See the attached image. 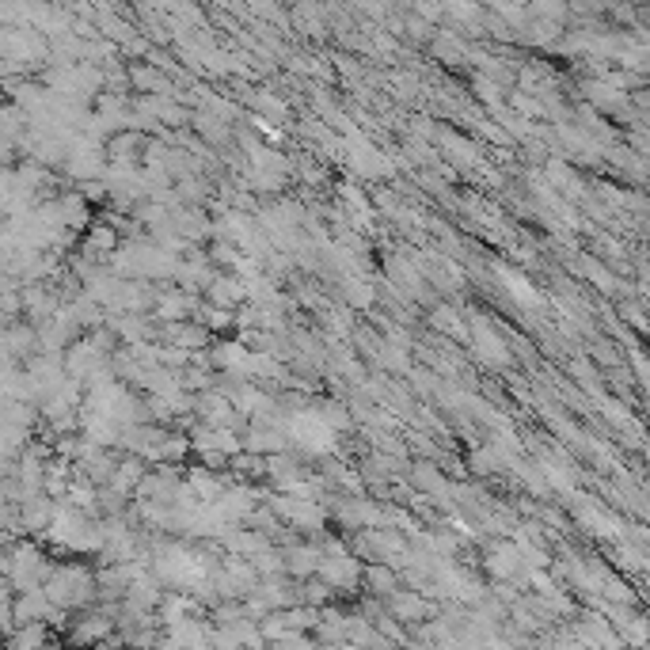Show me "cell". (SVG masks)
Returning a JSON list of instances; mask_svg holds the SVG:
<instances>
[{
    "label": "cell",
    "mask_w": 650,
    "mask_h": 650,
    "mask_svg": "<svg viewBox=\"0 0 650 650\" xmlns=\"http://www.w3.org/2000/svg\"><path fill=\"white\" fill-rule=\"evenodd\" d=\"M365 578H369V590L381 593V597H392V593H396V571H392V567H384V563L369 567V571H365Z\"/></svg>",
    "instance_id": "14"
},
{
    "label": "cell",
    "mask_w": 650,
    "mask_h": 650,
    "mask_svg": "<svg viewBox=\"0 0 650 650\" xmlns=\"http://www.w3.org/2000/svg\"><path fill=\"white\" fill-rule=\"evenodd\" d=\"M335 426L327 422L324 411H293L286 422H282V438L301 445L305 453H331L335 449Z\"/></svg>",
    "instance_id": "2"
},
{
    "label": "cell",
    "mask_w": 650,
    "mask_h": 650,
    "mask_svg": "<svg viewBox=\"0 0 650 650\" xmlns=\"http://www.w3.org/2000/svg\"><path fill=\"white\" fill-rule=\"evenodd\" d=\"M274 510L286 517L289 525H297V529H320L324 525V510L312 498H278Z\"/></svg>",
    "instance_id": "9"
},
{
    "label": "cell",
    "mask_w": 650,
    "mask_h": 650,
    "mask_svg": "<svg viewBox=\"0 0 650 650\" xmlns=\"http://www.w3.org/2000/svg\"><path fill=\"white\" fill-rule=\"evenodd\" d=\"M210 293L217 305H229V301H240L244 297V282H232V278H213Z\"/></svg>",
    "instance_id": "15"
},
{
    "label": "cell",
    "mask_w": 650,
    "mask_h": 650,
    "mask_svg": "<svg viewBox=\"0 0 650 650\" xmlns=\"http://www.w3.org/2000/svg\"><path fill=\"white\" fill-rule=\"evenodd\" d=\"M282 563H286L289 574L305 578V574H316V567H320V552H316V548H289V555H282Z\"/></svg>",
    "instance_id": "13"
},
{
    "label": "cell",
    "mask_w": 650,
    "mask_h": 650,
    "mask_svg": "<svg viewBox=\"0 0 650 650\" xmlns=\"http://www.w3.org/2000/svg\"><path fill=\"white\" fill-rule=\"evenodd\" d=\"M111 612H77L73 620H69V643L80 650L96 647V643H103L107 635H111Z\"/></svg>",
    "instance_id": "5"
},
{
    "label": "cell",
    "mask_w": 650,
    "mask_h": 650,
    "mask_svg": "<svg viewBox=\"0 0 650 650\" xmlns=\"http://www.w3.org/2000/svg\"><path fill=\"white\" fill-rule=\"evenodd\" d=\"M187 312H191L187 297H164V301H160V316H168V320H183Z\"/></svg>",
    "instance_id": "16"
},
{
    "label": "cell",
    "mask_w": 650,
    "mask_h": 650,
    "mask_svg": "<svg viewBox=\"0 0 650 650\" xmlns=\"http://www.w3.org/2000/svg\"><path fill=\"white\" fill-rule=\"evenodd\" d=\"M388 605H392V620H400V624H422V620H430L434 616V605L422 597V593L415 590H396L392 597H388Z\"/></svg>",
    "instance_id": "8"
},
{
    "label": "cell",
    "mask_w": 650,
    "mask_h": 650,
    "mask_svg": "<svg viewBox=\"0 0 650 650\" xmlns=\"http://www.w3.org/2000/svg\"><path fill=\"white\" fill-rule=\"evenodd\" d=\"M362 563L346 552H331L320 555V567H316V578L324 582L327 590H358L362 586Z\"/></svg>",
    "instance_id": "4"
},
{
    "label": "cell",
    "mask_w": 650,
    "mask_h": 650,
    "mask_svg": "<svg viewBox=\"0 0 650 650\" xmlns=\"http://www.w3.org/2000/svg\"><path fill=\"white\" fill-rule=\"evenodd\" d=\"M498 274H502V286H506V293H510V297H514L521 308H536V305H540V293H536V289L529 286V282H525L517 270H498Z\"/></svg>",
    "instance_id": "12"
},
{
    "label": "cell",
    "mask_w": 650,
    "mask_h": 650,
    "mask_svg": "<svg viewBox=\"0 0 650 650\" xmlns=\"http://www.w3.org/2000/svg\"><path fill=\"white\" fill-rule=\"evenodd\" d=\"M42 593H46V601L58 612L84 609L92 601V593H96V578L84 571V567H54L50 578H46V586H42Z\"/></svg>",
    "instance_id": "1"
},
{
    "label": "cell",
    "mask_w": 650,
    "mask_h": 650,
    "mask_svg": "<svg viewBox=\"0 0 650 650\" xmlns=\"http://www.w3.org/2000/svg\"><path fill=\"white\" fill-rule=\"evenodd\" d=\"M50 559L42 555V548L35 544H16L12 552H8V563H4V574H8V582H12V590L16 593H31V590H42L46 586V578H50Z\"/></svg>",
    "instance_id": "3"
},
{
    "label": "cell",
    "mask_w": 650,
    "mask_h": 650,
    "mask_svg": "<svg viewBox=\"0 0 650 650\" xmlns=\"http://www.w3.org/2000/svg\"><path fill=\"white\" fill-rule=\"evenodd\" d=\"M384 650H388V647H384Z\"/></svg>",
    "instance_id": "18"
},
{
    "label": "cell",
    "mask_w": 650,
    "mask_h": 650,
    "mask_svg": "<svg viewBox=\"0 0 650 650\" xmlns=\"http://www.w3.org/2000/svg\"><path fill=\"white\" fill-rule=\"evenodd\" d=\"M194 449H202V453H236V438L225 426H213V430H198L194 434Z\"/></svg>",
    "instance_id": "11"
},
{
    "label": "cell",
    "mask_w": 650,
    "mask_h": 650,
    "mask_svg": "<svg viewBox=\"0 0 650 650\" xmlns=\"http://www.w3.org/2000/svg\"><path fill=\"white\" fill-rule=\"evenodd\" d=\"M483 563H487V574L498 578V582H517V586H525V563H521V555H517L514 544H491L487 555H483Z\"/></svg>",
    "instance_id": "6"
},
{
    "label": "cell",
    "mask_w": 650,
    "mask_h": 650,
    "mask_svg": "<svg viewBox=\"0 0 650 650\" xmlns=\"http://www.w3.org/2000/svg\"><path fill=\"white\" fill-rule=\"evenodd\" d=\"M115 248V229H96L92 232V240H88V251L99 255V251H111Z\"/></svg>",
    "instance_id": "17"
},
{
    "label": "cell",
    "mask_w": 650,
    "mask_h": 650,
    "mask_svg": "<svg viewBox=\"0 0 650 650\" xmlns=\"http://www.w3.org/2000/svg\"><path fill=\"white\" fill-rule=\"evenodd\" d=\"M472 346H476V354L483 358V362L491 365H506L510 362V350H506V343L498 339L491 327L483 324V320H476V335H472Z\"/></svg>",
    "instance_id": "10"
},
{
    "label": "cell",
    "mask_w": 650,
    "mask_h": 650,
    "mask_svg": "<svg viewBox=\"0 0 650 650\" xmlns=\"http://www.w3.org/2000/svg\"><path fill=\"white\" fill-rule=\"evenodd\" d=\"M65 168L77 175V179H92V175L103 172V145H96L92 137H80L69 145V156H65Z\"/></svg>",
    "instance_id": "7"
}]
</instances>
